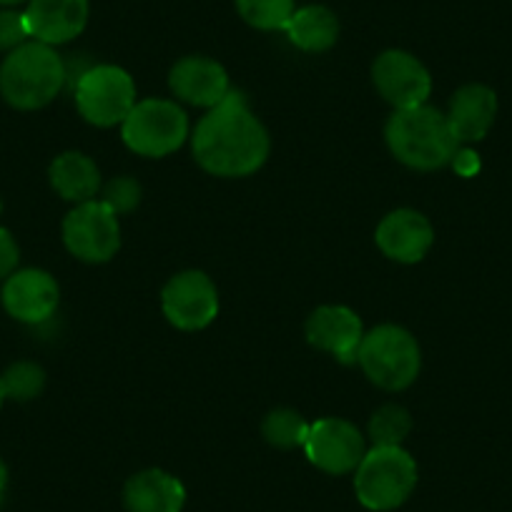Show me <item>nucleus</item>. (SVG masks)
<instances>
[{"instance_id":"28","label":"nucleus","mask_w":512,"mask_h":512,"mask_svg":"<svg viewBox=\"0 0 512 512\" xmlns=\"http://www.w3.org/2000/svg\"><path fill=\"white\" fill-rule=\"evenodd\" d=\"M452 164H455L457 174H462V176H475L477 171H480V161H477L475 151H470V149L457 151L455 159H452Z\"/></svg>"},{"instance_id":"15","label":"nucleus","mask_w":512,"mask_h":512,"mask_svg":"<svg viewBox=\"0 0 512 512\" xmlns=\"http://www.w3.org/2000/svg\"><path fill=\"white\" fill-rule=\"evenodd\" d=\"M169 88L179 101L196 108H214L229 96V73L219 61L206 56H186L174 63Z\"/></svg>"},{"instance_id":"16","label":"nucleus","mask_w":512,"mask_h":512,"mask_svg":"<svg viewBox=\"0 0 512 512\" xmlns=\"http://www.w3.org/2000/svg\"><path fill=\"white\" fill-rule=\"evenodd\" d=\"M28 33L46 46H63L86 31L88 0H28Z\"/></svg>"},{"instance_id":"9","label":"nucleus","mask_w":512,"mask_h":512,"mask_svg":"<svg viewBox=\"0 0 512 512\" xmlns=\"http://www.w3.org/2000/svg\"><path fill=\"white\" fill-rule=\"evenodd\" d=\"M216 284L199 269L179 272L166 282L161 292V309L171 327L181 332H201L219 317Z\"/></svg>"},{"instance_id":"25","label":"nucleus","mask_w":512,"mask_h":512,"mask_svg":"<svg viewBox=\"0 0 512 512\" xmlns=\"http://www.w3.org/2000/svg\"><path fill=\"white\" fill-rule=\"evenodd\" d=\"M101 201L116 216L131 214L141 204V184L131 176H116L103 186Z\"/></svg>"},{"instance_id":"1","label":"nucleus","mask_w":512,"mask_h":512,"mask_svg":"<svg viewBox=\"0 0 512 512\" xmlns=\"http://www.w3.org/2000/svg\"><path fill=\"white\" fill-rule=\"evenodd\" d=\"M194 159L206 174L221 179H244L256 174L269 159L272 141L244 93L231 88L219 106L209 108L191 134Z\"/></svg>"},{"instance_id":"14","label":"nucleus","mask_w":512,"mask_h":512,"mask_svg":"<svg viewBox=\"0 0 512 512\" xmlns=\"http://www.w3.org/2000/svg\"><path fill=\"white\" fill-rule=\"evenodd\" d=\"M379 251L397 264H417L435 244L430 219L415 209L390 211L374 231Z\"/></svg>"},{"instance_id":"24","label":"nucleus","mask_w":512,"mask_h":512,"mask_svg":"<svg viewBox=\"0 0 512 512\" xmlns=\"http://www.w3.org/2000/svg\"><path fill=\"white\" fill-rule=\"evenodd\" d=\"M3 395L13 402H31L46 387V372L36 362H16L0 374Z\"/></svg>"},{"instance_id":"20","label":"nucleus","mask_w":512,"mask_h":512,"mask_svg":"<svg viewBox=\"0 0 512 512\" xmlns=\"http://www.w3.org/2000/svg\"><path fill=\"white\" fill-rule=\"evenodd\" d=\"M287 38L304 53H324L337 43L339 18L327 6L297 8L287 23Z\"/></svg>"},{"instance_id":"2","label":"nucleus","mask_w":512,"mask_h":512,"mask_svg":"<svg viewBox=\"0 0 512 512\" xmlns=\"http://www.w3.org/2000/svg\"><path fill=\"white\" fill-rule=\"evenodd\" d=\"M384 141L400 164L415 171H437L452 164L460 151L447 113L432 106L395 111L384 126Z\"/></svg>"},{"instance_id":"27","label":"nucleus","mask_w":512,"mask_h":512,"mask_svg":"<svg viewBox=\"0 0 512 512\" xmlns=\"http://www.w3.org/2000/svg\"><path fill=\"white\" fill-rule=\"evenodd\" d=\"M18 262H21V249L16 236L6 226H0V279H8L18 272Z\"/></svg>"},{"instance_id":"3","label":"nucleus","mask_w":512,"mask_h":512,"mask_svg":"<svg viewBox=\"0 0 512 512\" xmlns=\"http://www.w3.org/2000/svg\"><path fill=\"white\" fill-rule=\"evenodd\" d=\"M66 78V63L56 48L28 41L0 63V96L18 111H38L63 91Z\"/></svg>"},{"instance_id":"30","label":"nucleus","mask_w":512,"mask_h":512,"mask_svg":"<svg viewBox=\"0 0 512 512\" xmlns=\"http://www.w3.org/2000/svg\"><path fill=\"white\" fill-rule=\"evenodd\" d=\"M21 3H26V0H0V6H6V8L21 6Z\"/></svg>"},{"instance_id":"12","label":"nucleus","mask_w":512,"mask_h":512,"mask_svg":"<svg viewBox=\"0 0 512 512\" xmlns=\"http://www.w3.org/2000/svg\"><path fill=\"white\" fill-rule=\"evenodd\" d=\"M0 299L16 322L43 324L56 314L61 287L43 269H18L6 279Z\"/></svg>"},{"instance_id":"18","label":"nucleus","mask_w":512,"mask_h":512,"mask_svg":"<svg viewBox=\"0 0 512 512\" xmlns=\"http://www.w3.org/2000/svg\"><path fill=\"white\" fill-rule=\"evenodd\" d=\"M123 505L128 512H181L186 505V487L171 472L151 467L126 482Z\"/></svg>"},{"instance_id":"5","label":"nucleus","mask_w":512,"mask_h":512,"mask_svg":"<svg viewBox=\"0 0 512 512\" xmlns=\"http://www.w3.org/2000/svg\"><path fill=\"white\" fill-rule=\"evenodd\" d=\"M357 362L379 390H407L422 369V352L417 339L397 324H379L364 332Z\"/></svg>"},{"instance_id":"19","label":"nucleus","mask_w":512,"mask_h":512,"mask_svg":"<svg viewBox=\"0 0 512 512\" xmlns=\"http://www.w3.org/2000/svg\"><path fill=\"white\" fill-rule=\"evenodd\" d=\"M48 179L61 199L76 206L93 201L101 191V171H98L96 161L88 159L81 151H66V154L56 156L48 169Z\"/></svg>"},{"instance_id":"26","label":"nucleus","mask_w":512,"mask_h":512,"mask_svg":"<svg viewBox=\"0 0 512 512\" xmlns=\"http://www.w3.org/2000/svg\"><path fill=\"white\" fill-rule=\"evenodd\" d=\"M28 38H31V33H28L26 16L13 11V8H3L0 11V51H16L18 46L28 43Z\"/></svg>"},{"instance_id":"13","label":"nucleus","mask_w":512,"mask_h":512,"mask_svg":"<svg viewBox=\"0 0 512 512\" xmlns=\"http://www.w3.org/2000/svg\"><path fill=\"white\" fill-rule=\"evenodd\" d=\"M307 342L322 352L332 354L342 364H357L359 347L364 339L362 319L344 304H324L307 319Z\"/></svg>"},{"instance_id":"22","label":"nucleus","mask_w":512,"mask_h":512,"mask_svg":"<svg viewBox=\"0 0 512 512\" xmlns=\"http://www.w3.org/2000/svg\"><path fill=\"white\" fill-rule=\"evenodd\" d=\"M236 11L251 28L284 31L297 6H294V0H236Z\"/></svg>"},{"instance_id":"23","label":"nucleus","mask_w":512,"mask_h":512,"mask_svg":"<svg viewBox=\"0 0 512 512\" xmlns=\"http://www.w3.org/2000/svg\"><path fill=\"white\" fill-rule=\"evenodd\" d=\"M412 430V417L405 407L384 405L369 420V437L374 447H397L407 440Z\"/></svg>"},{"instance_id":"29","label":"nucleus","mask_w":512,"mask_h":512,"mask_svg":"<svg viewBox=\"0 0 512 512\" xmlns=\"http://www.w3.org/2000/svg\"><path fill=\"white\" fill-rule=\"evenodd\" d=\"M6 492H8V467L6 462L0 460V507L6 502Z\"/></svg>"},{"instance_id":"11","label":"nucleus","mask_w":512,"mask_h":512,"mask_svg":"<svg viewBox=\"0 0 512 512\" xmlns=\"http://www.w3.org/2000/svg\"><path fill=\"white\" fill-rule=\"evenodd\" d=\"M302 450L314 467L329 475L354 472L362 457L367 455L362 432L342 417H324V420L312 422Z\"/></svg>"},{"instance_id":"8","label":"nucleus","mask_w":512,"mask_h":512,"mask_svg":"<svg viewBox=\"0 0 512 512\" xmlns=\"http://www.w3.org/2000/svg\"><path fill=\"white\" fill-rule=\"evenodd\" d=\"M63 244L86 264H106L121 249L118 216L103 201H86L63 219Z\"/></svg>"},{"instance_id":"21","label":"nucleus","mask_w":512,"mask_h":512,"mask_svg":"<svg viewBox=\"0 0 512 512\" xmlns=\"http://www.w3.org/2000/svg\"><path fill=\"white\" fill-rule=\"evenodd\" d=\"M309 427L312 422L304 420L297 410L292 407H277L269 412L262 422L264 440L279 450H294V447H304L309 437Z\"/></svg>"},{"instance_id":"10","label":"nucleus","mask_w":512,"mask_h":512,"mask_svg":"<svg viewBox=\"0 0 512 512\" xmlns=\"http://www.w3.org/2000/svg\"><path fill=\"white\" fill-rule=\"evenodd\" d=\"M372 81L379 96L395 111L425 106L432 93V76L420 58L407 51H384L372 63Z\"/></svg>"},{"instance_id":"31","label":"nucleus","mask_w":512,"mask_h":512,"mask_svg":"<svg viewBox=\"0 0 512 512\" xmlns=\"http://www.w3.org/2000/svg\"><path fill=\"white\" fill-rule=\"evenodd\" d=\"M3 402H6V395H3V384H0V407H3Z\"/></svg>"},{"instance_id":"7","label":"nucleus","mask_w":512,"mask_h":512,"mask_svg":"<svg viewBox=\"0 0 512 512\" xmlns=\"http://www.w3.org/2000/svg\"><path fill=\"white\" fill-rule=\"evenodd\" d=\"M76 108L91 126H121L136 106V83L131 73L113 63H101L78 76L73 88Z\"/></svg>"},{"instance_id":"6","label":"nucleus","mask_w":512,"mask_h":512,"mask_svg":"<svg viewBox=\"0 0 512 512\" xmlns=\"http://www.w3.org/2000/svg\"><path fill=\"white\" fill-rule=\"evenodd\" d=\"M121 139L134 154L164 159L189 139V116L169 98H144L121 123Z\"/></svg>"},{"instance_id":"17","label":"nucleus","mask_w":512,"mask_h":512,"mask_svg":"<svg viewBox=\"0 0 512 512\" xmlns=\"http://www.w3.org/2000/svg\"><path fill=\"white\" fill-rule=\"evenodd\" d=\"M497 118V96L490 86L482 83H467L457 88L455 96L450 98V121L460 144H477L490 134L492 123Z\"/></svg>"},{"instance_id":"4","label":"nucleus","mask_w":512,"mask_h":512,"mask_svg":"<svg viewBox=\"0 0 512 512\" xmlns=\"http://www.w3.org/2000/svg\"><path fill=\"white\" fill-rule=\"evenodd\" d=\"M417 487V462L402 445L369 447L354 470L357 500L372 512L397 510Z\"/></svg>"}]
</instances>
